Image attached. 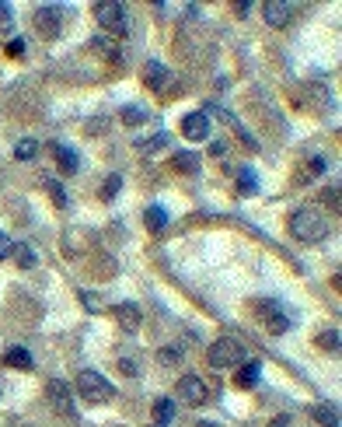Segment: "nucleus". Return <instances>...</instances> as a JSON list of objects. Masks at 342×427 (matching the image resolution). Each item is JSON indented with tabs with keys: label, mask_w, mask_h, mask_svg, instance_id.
Segmentation results:
<instances>
[{
	"label": "nucleus",
	"mask_w": 342,
	"mask_h": 427,
	"mask_svg": "<svg viewBox=\"0 0 342 427\" xmlns=\"http://www.w3.org/2000/svg\"><path fill=\"white\" fill-rule=\"evenodd\" d=\"M314 417H318L321 424H328V427H339V420H335V406H318Z\"/></svg>",
	"instance_id": "22"
},
{
	"label": "nucleus",
	"mask_w": 342,
	"mask_h": 427,
	"mask_svg": "<svg viewBox=\"0 0 342 427\" xmlns=\"http://www.w3.org/2000/svg\"><path fill=\"white\" fill-rule=\"evenodd\" d=\"M8 57L22 60V57H25V39H11V43H8Z\"/></svg>",
	"instance_id": "27"
},
{
	"label": "nucleus",
	"mask_w": 342,
	"mask_h": 427,
	"mask_svg": "<svg viewBox=\"0 0 342 427\" xmlns=\"http://www.w3.org/2000/svg\"><path fill=\"white\" fill-rule=\"evenodd\" d=\"M154 420H157L161 427H168V424L175 420V403H171V399H157V403H154Z\"/></svg>",
	"instance_id": "16"
},
{
	"label": "nucleus",
	"mask_w": 342,
	"mask_h": 427,
	"mask_svg": "<svg viewBox=\"0 0 342 427\" xmlns=\"http://www.w3.org/2000/svg\"><path fill=\"white\" fill-rule=\"evenodd\" d=\"M15 154H18L22 161H29V158H36V154H39V144H36V140H22V144L15 147Z\"/></svg>",
	"instance_id": "20"
},
{
	"label": "nucleus",
	"mask_w": 342,
	"mask_h": 427,
	"mask_svg": "<svg viewBox=\"0 0 342 427\" xmlns=\"http://www.w3.org/2000/svg\"><path fill=\"white\" fill-rule=\"evenodd\" d=\"M95 18L112 36H126L130 32V15H126L123 4H112V0H109V4H95Z\"/></svg>",
	"instance_id": "3"
},
{
	"label": "nucleus",
	"mask_w": 342,
	"mask_h": 427,
	"mask_svg": "<svg viewBox=\"0 0 342 427\" xmlns=\"http://www.w3.org/2000/svg\"><path fill=\"white\" fill-rule=\"evenodd\" d=\"M175 357H178V350H164V354H161L164 364H175Z\"/></svg>",
	"instance_id": "32"
},
{
	"label": "nucleus",
	"mask_w": 342,
	"mask_h": 427,
	"mask_svg": "<svg viewBox=\"0 0 342 427\" xmlns=\"http://www.w3.org/2000/svg\"><path fill=\"white\" fill-rule=\"evenodd\" d=\"M15 25V15H11V8L8 4H0V32H8Z\"/></svg>",
	"instance_id": "26"
},
{
	"label": "nucleus",
	"mask_w": 342,
	"mask_h": 427,
	"mask_svg": "<svg viewBox=\"0 0 342 427\" xmlns=\"http://www.w3.org/2000/svg\"><path fill=\"white\" fill-rule=\"evenodd\" d=\"M325 165H328L325 158H311V168H307V179H311V175H321V172H325Z\"/></svg>",
	"instance_id": "29"
},
{
	"label": "nucleus",
	"mask_w": 342,
	"mask_h": 427,
	"mask_svg": "<svg viewBox=\"0 0 342 427\" xmlns=\"http://www.w3.org/2000/svg\"><path fill=\"white\" fill-rule=\"evenodd\" d=\"M77 392L88 399V403H109L116 396V385L102 375V371H81L77 375Z\"/></svg>",
	"instance_id": "2"
},
{
	"label": "nucleus",
	"mask_w": 342,
	"mask_h": 427,
	"mask_svg": "<svg viewBox=\"0 0 342 427\" xmlns=\"http://www.w3.org/2000/svg\"><path fill=\"white\" fill-rule=\"evenodd\" d=\"M178 396L185 406H203L210 399V389L199 375H185V378H178Z\"/></svg>",
	"instance_id": "6"
},
{
	"label": "nucleus",
	"mask_w": 342,
	"mask_h": 427,
	"mask_svg": "<svg viewBox=\"0 0 342 427\" xmlns=\"http://www.w3.org/2000/svg\"><path fill=\"white\" fill-rule=\"evenodd\" d=\"M119 368H123V371H126V375H137V364H133V361H126V357H123V361H119Z\"/></svg>",
	"instance_id": "31"
},
{
	"label": "nucleus",
	"mask_w": 342,
	"mask_h": 427,
	"mask_svg": "<svg viewBox=\"0 0 342 427\" xmlns=\"http://www.w3.org/2000/svg\"><path fill=\"white\" fill-rule=\"evenodd\" d=\"M60 22H63V8H56V4H46V8L36 11V29L46 39H56L60 36Z\"/></svg>",
	"instance_id": "7"
},
{
	"label": "nucleus",
	"mask_w": 342,
	"mask_h": 427,
	"mask_svg": "<svg viewBox=\"0 0 342 427\" xmlns=\"http://www.w3.org/2000/svg\"><path fill=\"white\" fill-rule=\"evenodd\" d=\"M4 364H8V368H22V371H32V364H36V361H32V354H29L25 347H11V350L4 354Z\"/></svg>",
	"instance_id": "12"
},
{
	"label": "nucleus",
	"mask_w": 342,
	"mask_h": 427,
	"mask_svg": "<svg viewBox=\"0 0 342 427\" xmlns=\"http://www.w3.org/2000/svg\"><path fill=\"white\" fill-rule=\"evenodd\" d=\"M137 147H140V154H154V151L168 147V133H157V137H150V140H140Z\"/></svg>",
	"instance_id": "18"
},
{
	"label": "nucleus",
	"mask_w": 342,
	"mask_h": 427,
	"mask_svg": "<svg viewBox=\"0 0 342 427\" xmlns=\"http://www.w3.org/2000/svg\"><path fill=\"white\" fill-rule=\"evenodd\" d=\"M123 119L137 126V123H143V119H147V112H143L140 105H126V109H123Z\"/></svg>",
	"instance_id": "21"
},
{
	"label": "nucleus",
	"mask_w": 342,
	"mask_h": 427,
	"mask_svg": "<svg viewBox=\"0 0 342 427\" xmlns=\"http://www.w3.org/2000/svg\"><path fill=\"white\" fill-rule=\"evenodd\" d=\"M258 375H262V364H258V361H244V364H238L234 385H238V389H255V385H258Z\"/></svg>",
	"instance_id": "10"
},
{
	"label": "nucleus",
	"mask_w": 342,
	"mask_h": 427,
	"mask_svg": "<svg viewBox=\"0 0 342 427\" xmlns=\"http://www.w3.org/2000/svg\"><path fill=\"white\" fill-rule=\"evenodd\" d=\"M290 232L300 242H321V239H328V221H325V214L304 207V210H297L290 218Z\"/></svg>",
	"instance_id": "1"
},
{
	"label": "nucleus",
	"mask_w": 342,
	"mask_h": 427,
	"mask_svg": "<svg viewBox=\"0 0 342 427\" xmlns=\"http://www.w3.org/2000/svg\"><path fill=\"white\" fill-rule=\"evenodd\" d=\"M318 343L328 347V350H335V347H339V333H335V329H325V333L318 336Z\"/></svg>",
	"instance_id": "25"
},
{
	"label": "nucleus",
	"mask_w": 342,
	"mask_h": 427,
	"mask_svg": "<svg viewBox=\"0 0 342 427\" xmlns=\"http://www.w3.org/2000/svg\"><path fill=\"white\" fill-rule=\"evenodd\" d=\"M293 4H265L262 8V15H265V22L272 25V29H286L290 25V18H293Z\"/></svg>",
	"instance_id": "9"
},
{
	"label": "nucleus",
	"mask_w": 342,
	"mask_h": 427,
	"mask_svg": "<svg viewBox=\"0 0 342 427\" xmlns=\"http://www.w3.org/2000/svg\"><path fill=\"white\" fill-rule=\"evenodd\" d=\"M46 189H49V196H53L56 207H67V193H63V186L56 179H46Z\"/></svg>",
	"instance_id": "19"
},
{
	"label": "nucleus",
	"mask_w": 342,
	"mask_h": 427,
	"mask_svg": "<svg viewBox=\"0 0 342 427\" xmlns=\"http://www.w3.org/2000/svg\"><path fill=\"white\" fill-rule=\"evenodd\" d=\"M11 256H18V263L22 267H36V256H32V249L29 246H15V253Z\"/></svg>",
	"instance_id": "23"
},
{
	"label": "nucleus",
	"mask_w": 342,
	"mask_h": 427,
	"mask_svg": "<svg viewBox=\"0 0 342 427\" xmlns=\"http://www.w3.org/2000/svg\"><path fill=\"white\" fill-rule=\"evenodd\" d=\"M53 154H56V161H60V168H63V172H77V168H81L77 151H70L67 144H53Z\"/></svg>",
	"instance_id": "11"
},
{
	"label": "nucleus",
	"mask_w": 342,
	"mask_h": 427,
	"mask_svg": "<svg viewBox=\"0 0 342 427\" xmlns=\"http://www.w3.org/2000/svg\"><path fill=\"white\" fill-rule=\"evenodd\" d=\"M210 364H213V368L244 364V347H241L238 340H231V336H220V340H213V347H210Z\"/></svg>",
	"instance_id": "4"
},
{
	"label": "nucleus",
	"mask_w": 342,
	"mask_h": 427,
	"mask_svg": "<svg viewBox=\"0 0 342 427\" xmlns=\"http://www.w3.org/2000/svg\"><path fill=\"white\" fill-rule=\"evenodd\" d=\"M143 81H147L150 88H157V91H161V88H168V70H164L161 63H154V60H150V63L143 67Z\"/></svg>",
	"instance_id": "13"
},
{
	"label": "nucleus",
	"mask_w": 342,
	"mask_h": 427,
	"mask_svg": "<svg viewBox=\"0 0 342 427\" xmlns=\"http://www.w3.org/2000/svg\"><path fill=\"white\" fill-rule=\"evenodd\" d=\"M116 319H119V326L137 329V326H140V308H137L133 301H123V305L116 308Z\"/></svg>",
	"instance_id": "14"
},
{
	"label": "nucleus",
	"mask_w": 342,
	"mask_h": 427,
	"mask_svg": "<svg viewBox=\"0 0 342 427\" xmlns=\"http://www.w3.org/2000/svg\"><path fill=\"white\" fill-rule=\"evenodd\" d=\"M11 253H15V242H11V239H8L4 232H0V260H8Z\"/></svg>",
	"instance_id": "28"
},
{
	"label": "nucleus",
	"mask_w": 342,
	"mask_h": 427,
	"mask_svg": "<svg viewBox=\"0 0 342 427\" xmlns=\"http://www.w3.org/2000/svg\"><path fill=\"white\" fill-rule=\"evenodd\" d=\"M182 133H185V140H206L210 137V119H206V112H189L185 119H182Z\"/></svg>",
	"instance_id": "8"
},
{
	"label": "nucleus",
	"mask_w": 342,
	"mask_h": 427,
	"mask_svg": "<svg viewBox=\"0 0 342 427\" xmlns=\"http://www.w3.org/2000/svg\"><path fill=\"white\" fill-rule=\"evenodd\" d=\"M143 221H147L150 232H164V228H168V210H164V207H147Z\"/></svg>",
	"instance_id": "15"
},
{
	"label": "nucleus",
	"mask_w": 342,
	"mask_h": 427,
	"mask_svg": "<svg viewBox=\"0 0 342 427\" xmlns=\"http://www.w3.org/2000/svg\"><path fill=\"white\" fill-rule=\"evenodd\" d=\"M84 305H88V312H98L102 305H98V298L95 294H84Z\"/></svg>",
	"instance_id": "30"
},
{
	"label": "nucleus",
	"mask_w": 342,
	"mask_h": 427,
	"mask_svg": "<svg viewBox=\"0 0 342 427\" xmlns=\"http://www.w3.org/2000/svg\"><path fill=\"white\" fill-rule=\"evenodd\" d=\"M46 399H49V406L56 410V417H67V420L77 417V410H74V389H70L67 382L53 378V382L46 385Z\"/></svg>",
	"instance_id": "5"
},
{
	"label": "nucleus",
	"mask_w": 342,
	"mask_h": 427,
	"mask_svg": "<svg viewBox=\"0 0 342 427\" xmlns=\"http://www.w3.org/2000/svg\"><path fill=\"white\" fill-rule=\"evenodd\" d=\"M171 165H175L178 172H196V168H199V158H196L192 151H189V154L182 151V154H175V158H171Z\"/></svg>",
	"instance_id": "17"
},
{
	"label": "nucleus",
	"mask_w": 342,
	"mask_h": 427,
	"mask_svg": "<svg viewBox=\"0 0 342 427\" xmlns=\"http://www.w3.org/2000/svg\"><path fill=\"white\" fill-rule=\"evenodd\" d=\"M119 186H123V179H119V175H112V179H109V182H105V193H102V196H105V200H109V203H112V200H116V196H119Z\"/></svg>",
	"instance_id": "24"
}]
</instances>
